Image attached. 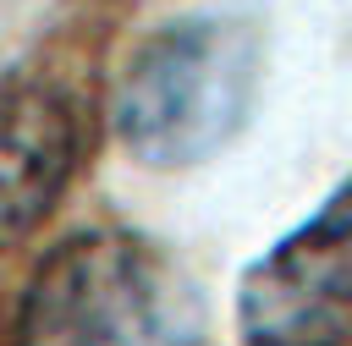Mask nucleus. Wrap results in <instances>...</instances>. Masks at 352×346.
<instances>
[{
	"label": "nucleus",
	"mask_w": 352,
	"mask_h": 346,
	"mask_svg": "<svg viewBox=\"0 0 352 346\" xmlns=\"http://www.w3.org/2000/svg\"><path fill=\"white\" fill-rule=\"evenodd\" d=\"M16 346H204V297L154 242L82 231L38 264Z\"/></svg>",
	"instance_id": "obj_2"
},
{
	"label": "nucleus",
	"mask_w": 352,
	"mask_h": 346,
	"mask_svg": "<svg viewBox=\"0 0 352 346\" xmlns=\"http://www.w3.org/2000/svg\"><path fill=\"white\" fill-rule=\"evenodd\" d=\"M77 170V115L55 88H0V247L28 236Z\"/></svg>",
	"instance_id": "obj_4"
},
{
	"label": "nucleus",
	"mask_w": 352,
	"mask_h": 346,
	"mask_svg": "<svg viewBox=\"0 0 352 346\" xmlns=\"http://www.w3.org/2000/svg\"><path fill=\"white\" fill-rule=\"evenodd\" d=\"M248 346H352V176L236 286Z\"/></svg>",
	"instance_id": "obj_3"
},
{
	"label": "nucleus",
	"mask_w": 352,
	"mask_h": 346,
	"mask_svg": "<svg viewBox=\"0 0 352 346\" xmlns=\"http://www.w3.org/2000/svg\"><path fill=\"white\" fill-rule=\"evenodd\" d=\"M264 77V33L248 16H176L154 27L121 66L110 126L148 170L214 159L253 115Z\"/></svg>",
	"instance_id": "obj_1"
}]
</instances>
